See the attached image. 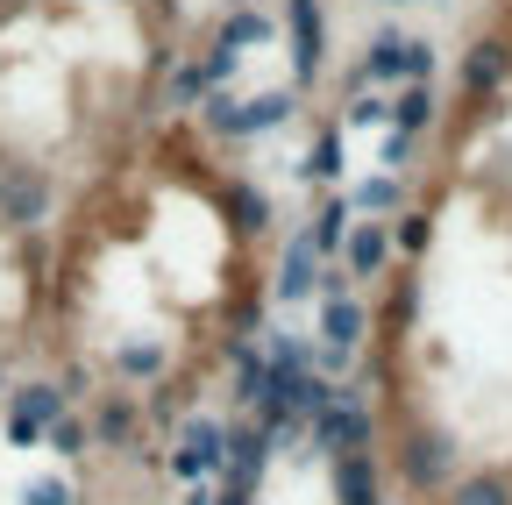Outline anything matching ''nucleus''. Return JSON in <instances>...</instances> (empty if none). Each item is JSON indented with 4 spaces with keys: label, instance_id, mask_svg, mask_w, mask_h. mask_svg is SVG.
<instances>
[{
    "label": "nucleus",
    "instance_id": "6",
    "mask_svg": "<svg viewBox=\"0 0 512 505\" xmlns=\"http://www.w3.org/2000/svg\"><path fill=\"white\" fill-rule=\"evenodd\" d=\"M335 264L349 271V285L384 278V264H392V228H384V221H349V242H342Z\"/></svg>",
    "mask_w": 512,
    "mask_h": 505
},
{
    "label": "nucleus",
    "instance_id": "2",
    "mask_svg": "<svg viewBox=\"0 0 512 505\" xmlns=\"http://www.w3.org/2000/svg\"><path fill=\"white\" fill-rule=\"evenodd\" d=\"M64 413H72V392H64L50 370H29V377H15L8 406H0V441H15V449H43V434Z\"/></svg>",
    "mask_w": 512,
    "mask_h": 505
},
{
    "label": "nucleus",
    "instance_id": "18",
    "mask_svg": "<svg viewBox=\"0 0 512 505\" xmlns=\"http://www.w3.org/2000/svg\"><path fill=\"white\" fill-rule=\"evenodd\" d=\"M86 505H100V498H86Z\"/></svg>",
    "mask_w": 512,
    "mask_h": 505
},
{
    "label": "nucleus",
    "instance_id": "8",
    "mask_svg": "<svg viewBox=\"0 0 512 505\" xmlns=\"http://www.w3.org/2000/svg\"><path fill=\"white\" fill-rule=\"evenodd\" d=\"M320 271H328V257L306 242V235H292V249H285V264H278V299L285 306H299V299H320Z\"/></svg>",
    "mask_w": 512,
    "mask_h": 505
},
{
    "label": "nucleus",
    "instance_id": "1",
    "mask_svg": "<svg viewBox=\"0 0 512 505\" xmlns=\"http://www.w3.org/2000/svg\"><path fill=\"white\" fill-rule=\"evenodd\" d=\"M50 306V235H22L0 221V356L36 363Z\"/></svg>",
    "mask_w": 512,
    "mask_h": 505
},
{
    "label": "nucleus",
    "instance_id": "5",
    "mask_svg": "<svg viewBox=\"0 0 512 505\" xmlns=\"http://www.w3.org/2000/svg\"><path fill=\"white\" fill-rule=\"evenodd\" d=\"M285 29H292V79L306 93L320 79V50H328V36H320V0H285Z\"/></svg>",
    "mask_w": 512,
    "mask_h": 505
},
{
    "label": "nucleus",
    "instance_id": "16",
    "mask_svg": "<svg viewBox=\"0 0 512 505\" xmlns=\"http://www.w3.org/2000/svg\"><path fill=\"white\" fill-rule=\"evenodd\" d=\"M299 171H306L313 185H335V178H342V121L313 136V150H306V164H299Z\"/></svg>",
    "mask_w": 512,
    "mask_h": 505
},
{
    "label": "nucleus",
    "instance_id": "7",
    "mask_svg": "<svg viewBox=\"0 0 512 505\" xmlns=\"http://www.w3.org/2000/svg\"><path fill=\"white\" fill-rule=\"evenodd\" d=\"M505 72H512V50H505L498 36H477V43L463 50V72H456V86H463V100H491V93L505 86Z\"/></svg>",
    "mask_w": 512,
    "mask_h": 505
},
{
    "label": "nucleus",
    "instance_id": "3",
    "mask_svg": "<svg viewBox=\"0 0 512 505\" xmlns=\"http://www.w3.org/2000/svg\"><path fill=\"white\" fill-rule=\"evenodd\" d=\"M164 470H171L178 484H214V477H228V427L207 420V413H185V420L171 427Z\"/></svg>",
    "mask_w": 512,
    "mask_h": 505
},
{
    "label": "nucleus",
    "instance_id": "17",
    "mask_svg": "<svg viewBox=\"0 0 512 505\" xmlns=\"http://www.w3.org/2000/svg\"><path fill=\"white\" fill-rule=\"evenodd\" d=\"M15 377H22V363H8V356H0V406H8V392H15Z\"/></svg>",
    "mask_w": 512,
    "mask_h": 505
},
{
    "label": "nucleus",
    "instance_id": "13",
    "mask_svg": "<svg viewBox=\"0 0 512 505\" xmlns=\"http://www.w3.org/2000/svg\"><path fill=\"white\" fill-rule=\"evenodd\" d=\"M441 505H512V484L498 470H470V477H456L441 491Z\"/></svg>",
    "mask_w": 512,
    "mask_h": 505
},
{
    "label": "nucleus",
    "instance_id": "9",
    "mask_svg": "<svg viewBox=\"0 0 512 505\" xmlns=\"http://www.w3.org/2000/svg\"><path fill=\"white\" fill-rule=\"evenodd\" d=\"M15 498L22 505H86V477L72 463H50V470H29L15 484Z\"/></svg>",
    "mask_w": 512,
    "mask_h": 505
},
{
    "label": "nucleus",
    "instance_id": "10",
    "mask_svg": "<svg viewBox=\"0 0 512 505\" xmlns=\"http://www.w3.org/2000/svg\"><path fill=\"white\" fill-rule=\"evenodd\" d=\"M349 221H356V214H349V193H328V200L313 207V228H299V235L335 264V257H342V242H349Z\"/></svg>",
    "mask_w": 512,
    "mask_h": 505
},
{
    "label": "nucleus",
    "instance_id": "15",
    "mask_svg": "<svg viewBox=\"0 0 512 505\" xmlns=\"http://www.w3.org/2000/svg\"><path fill=\"white\" fill-rule=\"evenodd\" d=\"M264 36H271V15L242 8V15H228V22H221V36H214V50H207V57H228V65H235V50H242V43H264Z\"/></svg>",
    "mask_w": 512,
    "mask_h": 505
},
{
    "label": "nucleus",
    "instance_id": "11",
    "mask_svg": "<svg viewBox=\"0 0 512 505\" xmlns=\"http://www.w3.org/2000/svg\"><path fill=\"white\" fill-rule=\"evenodd\" d=\"M349 214H406V178L399 171H377L349 185Z\"/></svg>",
    "mask_w": 512,
    "mask_h": 505
},
{
    "label": "nucleus",
    "instance_id": "4",
    "mask_svg": "<svg viewBox=\"0 0 512 505\" xmlns=\"http://www.w3.org/2000/svg\"><path fill=\"white\" fill-rule=\"evenodd\" d=\"M434 72V43H420V36H399V29H384L370 50H363V65H356V86H370V79H399V86H420Z\"/></svg>",
    "mask_w": 512,
    "mask_h": 505
},
{
    "label": "nucleus",
    "instance_id": "12",
    "mask_svg": "<svg viewBox=\"0 0 512 505\" xmlns=\"http://www.w3.org/2000/svg\"><path fill=\"white\" fill-rule=\"evenodd\" d=\"M43 449H50V463H72V470H86L93 463V427H86V413L72 406L50 434H43Z\"/></svg>",
    "mask_w": 512,
    "mask_h": 505
},
{
    "label": "nucleus",
    "instance_id": "14",
    "mask_svg": "<svg viewBox=\"0 0 512 505\" xmlns=\"http://www.w3.org/2000/svg\"><path fill=\"white\" fill-rule=\"evenodd\" d=\"M392 129H399V136H427V129H434V93H427V79L392 93Z\"/></svg>",
    "mask_w": 512,
    "mask_h": 505
}]
</instances>
